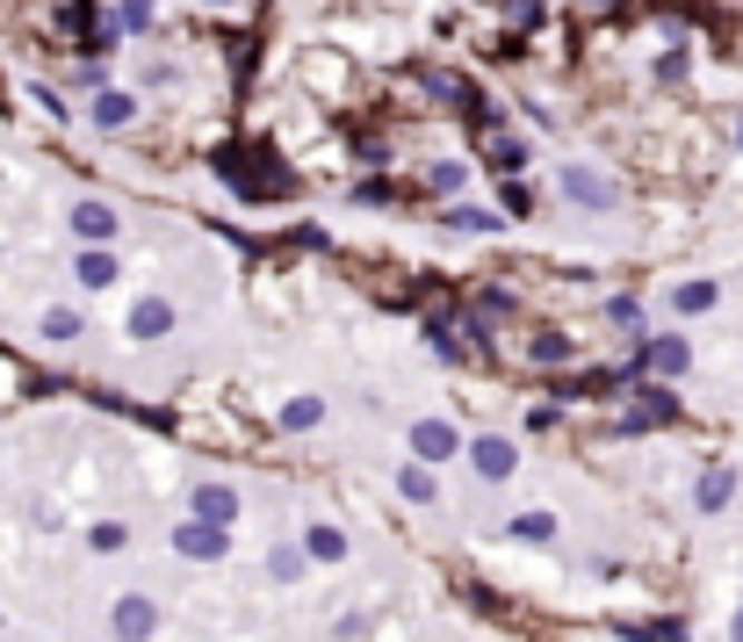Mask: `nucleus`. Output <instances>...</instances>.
Listing matches in <instances>:
<instances>
[{"mask_svg": "<svg viewBox=\"0 0 743 642\" xmlns=\"http://www.w3.org/2000/svg\"><path fill=\"white\" fill-rule=\"evenodd\" d=\"M303 556H311V563H346V534H340V527H325V519H317V527L303 534Z\"/></svg>", "mask_w": 743, "mask_h": 642, "instance_id": "obj_15", "label": "nucleus"}, {"mask_svg": "<svg viewBox=\"0 0 743 642\" xmlns=\"http://www.w3.org/2000/svg\"><path fill=\"white\" fill-rule=\"evenodd\" d=\"M730 492H736V477H730V469H707L693 498H701V513H722V506H730Z\"/></svg>", "mask_w": 743, "mask_h": 642, "instance_id": "obj_20", "label": "nucleus"}, {"mask_svg": "<svg viewBox=\"0 0 743 642\" xmlns=\"http://www.w3.org/2000/svg\"><path fill=\"white\" fill-rule=\"evenodd\" d=\"M506 217H535V188L520 174H506Z\"/></svg>", "mask_w": 743, "mask_h": 642, "instance_id": "obj_27", "label": "nucleus"}, {"mask_svg": "<svg viewBox=\"0 0 743 642\" xmlns=\"http://www.w3.org/2000/svg\"><path fill=\"white\" fill-rule=\"evenodd\" d=\"M87 542H95V548H101V556H116V548H124V542H130V534H124V527H116V519H101V527H95V534H87Z\"/></svg>", "mask_w": 743, "mask_h": 642, "instance_id": "obj_29", "label": "nucleus"}, {"mask_svg": "<svg viewBox=\"0 0 743 642\" xmlns=\"http://www.w3.org/2000/svg\"><path fill=\"white\" fill-rule=\"evenodd\" d=\"M317 419H325V397H290V405H282V426H290V434H311Z\"/></svg>", "mask_w": 743, "mask_h": 642, "instance_id": "obj_19", "label": "nucleus"}, {"mask_svg": "<svg viewBox=\"0 0 743 642\" xmlns=\"http://www.w3.org/2000/svg\"><path fill=\"white\" fill-rule=\"evenodd\" d=\"M462 159H441V166H433V174H427V188H441V195H454V188H462Z\"/></svg>", "mask_w": 743, "mask_h": 642, "instance_id": "obj_28", "label": "nucleus"}, {"mask_svg": "<svg viewBox=\"0 0 743 642\" xmlns=\"http://www.w3.org/2000/svg\"><path fill=\"white\" fill-rule=\"evenodd\" d=\"M441 224H448V232H477V239H498V232H506V217H498V210H483V203H448Z\"/></svg>", "mask_w": 743, "mask_h": 642, "instance_id": "obj_12", "label": "nucleus"}, {"mask_svg": "<svg viewBox=\"0 0 743 642\" xmlns=\"http://www.w3.org/2000/svg\"><path fill=\"white\" fill-rule=\"evenodd\" d=\"M188 513L232 527V519H238V492H232V484H195V492H188Z\"/></svg>", "mask_w": 743, "mask_h": 642, "instance_id": "obj_10", "label": "nucleus"}, {"mask_svg": "<svg viewBox=\"0 0 743 642\" xmlns=\"http://www.w3.org/2000/svg\"><path fill=\"white\" fill-rule=\"evenodd\" d=\"M209 166H217L224 188H238V203H275V195H296V188H303V181H296L267 145H224Z\"/></svg>", "mask_w": 743, "mask_h": 642, "instance_id": "obj_1", "label": "nucleus"}, {"mask_svg": "<svg viewBox=\"0 0 743 642\" xmlns=\"http://www.w3.org/2000/svg\"><path fill=\"white\" fill-rule=\"evenodd\" d=\"M95 124L101 130H130V124H138V95H124V87L95 95Z\"/></svg>", "mask_w": 743, "mask_h": 642, "instance_id": "obj_13", "label": "nucleus"}, {"mask_svg": "<svg viewBox=\"0 0 743 642\" xmlns=\"http://www.w3.org/2000/svg\"><path fill=\"white\" fill-rule=\"evenodd\" d=\"M80 332H87V318H80V311H66V303H58V311H43V340L66 347V340H80Z\"/></svg>", "mask_w": 743, "mask_h": 642, "instance_id": "obj_22", "label": "nucleus"}, {"mask_svg": "<svg viewBox=\"0 0 743 642\" xmlns=\"http://www.w3.org/2000/svg\"><path fill=\"white\" fill-rule=\"evenodd\" d=\"M296 571H303V548H290V542H282L275 556H267V577H275V585H296Z\"/></svg>", "mask_w": 743, "mask_h": 642, "instance_id": "obj_25", "label": "nucleus"}, {"mask_svg": "<svg viewBox=\"0 0 743 642\" xmlns=\"http://www.w3.org/2000/svg\"><path fill=\"white\" fill-rule=\"evenodd\" d=\"M217 8H232V0H217Z\"/></svg>", "mask_w": 743, "mask_h": 642, "instance_id": "obj_32", "label": "nucleus"}, {"mask_svg": "<svg viewBox=\"0 0 743 642\" xmlns=\"http://www.w3.org/2000/svg\"><path fill=\"white\" fill-rule=\"evenodd\" d=\"M672 303H678L686 318H693V311H707V303H715V282H678V289H672Z\"/></svg>", "mask_w": 743, "mask_h": 642, "instance_id": "obj_24", "label": "nucleus"}, {"mask_svg": "<svg viewBox=\"0 0 743 642\" xmlns=\"http://www.w3.org/2000/svg\"><path fill=\"white\" fill-rule=\"evenodd\" d=\"M686 361H693V347L678 340V332H672V340H643V347H635V369H657V376H678Z\"/></svg>", "mask_w": 743, "mask_h": 642, "instance_id": "obj_11", "label": "nucleus"}, {"mask_svg": "<svg viewBox=\"0 0 743 642\" xmlns=\"http://www.w3.org/2000/svg\"><path fill=\"white\" fill-rule=\"evenodd\" d=\"M620 635H628V642H686L678 621H620Z\"/></svg>", "mask_w": 743, "mask_h": 642, "instance_id": "obj_21", "label": "nucleus"}, {"mask_svg": "<svg viewBox=\"0 0 743 642\" xmlns=\"http://www.w3.org/2000/svg\"><path fill=\"white\" fill-rule=\"evenodd\" d=\"M72 274H80V289H109V282H116V253H109V246H80Z\"/></svg>", "mask_w": 743, "mask_h": 642, "instance_id": "obj_14", "label": "nucleus"}, {"mask_svg": "<svg viewBox=\"0 0 743 642\" xmlns=\"http://www.w3.org/2000/svg\"><path fill=\"white\" fill-rule=\"evenodd\" d=\"M736 642H743V614H736Z\"/></svg>", "mask_w": 743, "mask_h": 642, "instance_id": "obj_31", "label": "nucleus"}, {"mask_svg": "<svg viewBox=\"0 0 743 642\" xmlns=\"http://www.w3.org/2000/svg\"><path fill=\"white\" fill-rule=\"evenodd\" d=\"M419 87H427L441 109L469 116V130H477V137H491V130H498V109H491V95H483L477 80H462V72H441V66H419Z\"/></svg>", "mask_w": 743, "mask_h": 642, "instance_id": "obj_2", "label": "nucleus"}, {"mask_svg": "<svg viewBox=\"0 0 743 642\" xmlns=\"http://www.w3.org/2000/svg\"><path fill=\"white\" fill-rule=\"evenodd\" d=\"M109 22H116V29H130V37H145V29H151V0H124Z\"/></svg>", "mask_w": 743, "mask_h": 642, "instance_id": "obj_26", "label": "nucleus"}, {"mask_svg": "<svg viewBox=\"0 0 743 642\" xmlns=\"http://www.w3.org/2000/svg\"><path fill=\"white\" fill-rule=\"evenodd\" d=\"M512 542H556V513H520L512 519Z\"/></svg>", "mask_w": 743, "mask_h": 642, "instance_id": "obj_23", "label": "nucleus"}, {"mask_svg": "<svg viewBox=\"0 0 743 642\" xmlns=\"http://www.w3.org/2000/svg\"><path fill=\"white\" fill-rule=\"evenodd\" d=\"M66 224H72V239H80V246H116V232H124V217H116L109 203H95V195H87V203H72Z\"/></svg>", "mask_w": 743, "mask_h": 642, "instance_id": "obj_5", "label": "nucleus"}, {"mask_svg": "<svg viewBox=\"0 0 743 642\" xmlns=\"http://www.w3.org/2000/svg\"><path fill=\"white\" fill-rule=\"evenodd\" d=\"M462 455H469V469H477L483 484H506L512 469H520V448H512L506 434H477V440H469Z\"/></svg>", "mask_w": 743, "mask_h": 642, "instance_id": "obj_4", "label": "nucleus"}, {"mask_svg": "<svg viewBox=\"0 0 743 642\" xmlns=\"http://www.w3.org/2000/svg\"><path fill=\"white\" fill-rule=\"evenodd\" d=\"M398 492L412 498V506H433V498H441V484L427 477V463H404V469H398Z\"/></svg>", "mask_w": 743, "mask_h": 642, "instance_id": "obj_17", "label": "nucleus"}, {"mask_svg": "<svg viewBox=\"0 0 743 642\" xmlns=\"http://www.w3.org/2000/svg\"><path fill=\"white\" fill-rule=\"evenodd\" d=\"M224 548H232V527H217V519H180L174 527V556H188V563H217Z\"/></svg>", "mask_w": 743, "mask_h": 642, "instance_id": "obj_3", "label": "nucleus"}, {"mask_svg": "<svg viewBox=\"0 0 743 642\" xmlns=\"http://www.w3.org/2000/svg\"><path fill=\"white\" fill-rule=\"evenodd\" d=\"M124 332H130V340H166V332H174V303H166V296H138V303H130V318H124Z\"/></svg>", "mask_w": 743, "mask_h": 642, "instance_id": "obj_9", "label": "nucleus"}, {"mask_svg": "<svg viewBox=\"0 0 743 642\" xmlns=\"http://www.w3.org/2000/svg\"><path fill=\"white\" fill-rule=\"evenodd\" d=\"M527 159H535V152H527L520 137H491V159H483V166H491V174H520Z\"/></svg>", "mask_w": 743, "mask_h": 642, "instance_id": "obj_18", "label": "nucleus"}, {"mask_svg": "<svg viewBox=\"0 0 743 642\" xmlns=\"http://www.w3.org/2000/svg\"><path fill=\"white\" fill-rule=\"evenodd\" d=\"M570 354H578V347H570L564 332H535V340H527V361H535V369H564Z\"/></svg>", "mask_w": 743, "mask_h": 642, "instance_id": "obj_16", "label": "nucleus"}, {"mask_svg": "<svg viewBox=\"0 0 743 642\" xmlns=\"http://www.w3.org/2000/svg\"><path fill=\"white\" fill-rule=\"evenodd\" d=\"M109 629H116V642H151L159 635V606H151L145 592H124V600L109 606Z\"/></svg>", "mask_w": 743, "mask_h": 642, "instance_id": "obj_6", "label": "nucleus"}, {"mask_svg": "<svg viewBox=\"0 0 743 642\" xmlns=\"http://www.w3.org/2000/svg\"><path fill=\"white\" fill-rule=\"evenodd\" d=\"M512 22H520V29H535V22H541V0H512Z\"/></svg>", "mask_w": 743, "mask_h": 642, "instance_id": "obj_30", "label": "nucleus"}, {"mask_svg": "<svg viewBox=\"0 0 743 642\" xmlns=\"http://www.w3.org/2000/svg\"><path fill=\"white\" fill-rule=\"evenodd\" d=\"M462 448H469V440L454 434L448 419H412V455H419V463H454Z\"/></svg>", "mask_w": 743, "mask_h": 642, "instance_id": "obj_8", "label": "nucleus"}, {"mask_svg": "<svg viewBox=\"0 0 743 642\" xmlns=\"http://www.w3.org/2000/svg\"><path fill=\"white\" fill-rule=\"evenodd\" d=\"M564 195H570L578 210H614V203H620V188H614V181H606L599 166H578V159L564 166Z\"/></svg>", "mask_w": 743, "mask_h": 642, "instance_id": "obj_7", "label": "nucleus"}]
</instances>
